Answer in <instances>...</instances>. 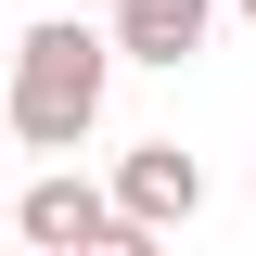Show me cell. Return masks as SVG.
<instances>
[{"label": "cell", "instance_id": "4", "mask_svg": "<svg viewBox=\"0 0 256 256\" xmlns=\"http://www.w3.org/2000/svg\"><path fill=\"white\" fill-rule=\"evenodd\" d=\"M218 13H230V0H116V64H154V77H180V64H205Z\"/></svg>", "mask_w": 256, "mask_h": 256}, {"label": "cell", "instance_id": "3", "mask_svg": "<svg viewBox=\"0 0 256 256\" xmlns=\"http://www.w3.org/2000/svg\"><path fill=\"white\" fill-rule=\"evenodd\" d=\"M116 205H128L141 244H154V230H192V218H205V166H192L180 141H128V154H116Z\"/></svg>", "mask_w": 256, "mask_h": 256}, {"label": "cell", "instance_id": "5", "mask_svg": "<svg viewBox=\"0 0 256 256\" xmlns=\"http://www.w3.org/2000/svg\"><path fill=\"white\" fill-rule=\"evenodd\" d=\"M0 141H13V102H0Z\"/></svg>", "mask_w": 256, "mask_h": 256}, {"label": "cell", "instance_id": "2", "mask_svg": "<svg viewBox=\"0 0 256 256\" xmlns=\"http://www.w3.org/2000/svg\"><path fill=\"white\" fill-rule=\"evenodd\" d=\"M13 230H26V244H52V256H102V244H141V230H128V205H116V180H77V154H52L38 166L26 192H13Z\"/></svg>", "mask_w": 256, "mask_h": 256}, {"label": "cell", "instance_id": "1", "mask_svg": "<svg viewBox=\"0 0 256 256\" xmlns=\"http://www.w3.org/2000/svg\"><path fill=\"white\" fill-rule=\"evenodd\" d=\"M102 90H116V26H77V13H38L13 38V77H0L26 154H77L102 128Z\"/></svg>", "mask_w": 256, "mask_h": 256}, {"label": "cell", "instance_id": "6", "mask_svg": "<svg viewBox=\"0 0 256 256\" xmlns=\"http://www.w3.org/2000/svg\"><path fill=\"white\" fill-rule=\"evenodd\" d=\"M230 13H244V26H256V0H230Z\"/></svg>", "mask_w": 256, "mask_h": 256}, {"label": "cell", "instance_id": "7", "mask_svg": "<svg viewBox=\"0 0 256 256\" xmlns=\"http://www.w3.org/2000/svg\"><path fill=\"white\" fill-rule=\"evenodd\" d=\"M0 230H13V205H0Z\"/></svg>", "mask_w": 256, "mask_h": 256}]
</instances>
